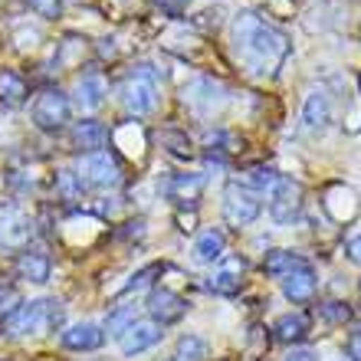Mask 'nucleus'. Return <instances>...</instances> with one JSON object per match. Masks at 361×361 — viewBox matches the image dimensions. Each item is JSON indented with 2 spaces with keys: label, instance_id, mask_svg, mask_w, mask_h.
Listing matches in <instances>:
<instances>
[{
  "label": "nucleus",
  "instance_id": "obj_1",
  "mask_svg": "<svg viewBox=\"0 0 361 361\" xmlns=\"http://www.w3.org/2000/svg\"><path fill=\"white\" fill-rule=\"evenodd\" d=\"M230 39H233V53H237L240 66L257 79H273L293 53V43L283 30L267 23L253 10H243L233 17Z\"/></svg>",
  "mask_w": 361,
  "mask_h": 361
},
{
  "label": "nucleus",
  "instance_id": "obj_13",
  "mask_svg": "<svg viewBox=\"0 0 361 361\" xmlns=\"http://www.w3.org/2000/svg\"><path fill=\"white\" fill-rule=\"evenodd\" d=\"M204 188H207V178L197 171H184V174H171V178L164 180V197L174 200L178 207H194L200 200V194H204Z\"/></svg>",
  "mask_w": 361,
  "mask_h": 361
},
{
  "label": "nucleus",
  "instance_id": "obj_29",
  "mask_svg": "<svg viewBox=\"0 0 361 361\" xmlns=\"http://www.w3.org/2000/svg\"><path fill=\"white\" fill-rule=\"evenodd\" d=\"M27 7L43 20H59L63 17V0H27Z\"/></svg>",
  "mask_w": 361,
  "mask_h": 361
},
{
  "label": "nucleus",
  "instance_id": "obj_9",
  "mask_svg": "<svg viewBox=\"0 0 361 361\" xmlns=\"http://www.w3.org/2000/svg\"><path fill=\"white\" fill-rule=\"evenodd\" d=\"M299 214H302V188L293 178H279L269 197V217L279 227H289L293 220H299Z\"/></svg>",
  "mask_w": 361,
  "mask_h": 361
},
{
  "label": "nucleus",
  "instance_id": "obj_35",
  "mask_svg": "<svg viewBox=\"0 0 361 361\" xmlns=\"http://www.w3.org/2000/svg\"><path fill=\"white\" fill-rule=\"evenodd\" d=\"M322 315L329 319V322H348V319H352V309H348L345 302H325Z\"/></svg>",
  "mask_w": 361,
  "mask_h": 361
},
{
  "label": "nucleus",
  "instance_id": "obj_38",
  "mask_svg": "<svg viewBox=\"0 0 361 361\" xmlns=\"http://www.w3.org/2000/svg\"><path fill=\"white\" fill-rule=\"evenodd\" d=\"M345 257H348L352 263H358V267H361V233H358V237H352L348 243H345Z\"/></svg>",
  "mask_w": 361,
  "mask_h": 361
},
{
  "label": "nucleus",
  "instance_id": "obj_33",
  "mask_svg": "<svg viewBox=\"0 0 361 361\" xmlns=\"http://www.w3.org/2000/svg\"><path fill=\"white\" fill-rule=\"evenodd\" d=\"M158 273H161V267H158V263L138 269V273L132 276V283L125 286V293H138V289H145V286H152V276H158Z\"/></svg>",
  "mask_w": 361,
  "mask_h": 361
},
{
  "label": "nucleus",
  "instance_id": "obj_31",
  "mask_svg": "<svg viewBox=\"0 0 361 361\" xmlns=\"http://www.w3.org/2000/svg\"><path fill=\"white\" fill-rule=\"evenodd\" d=\"M161 145H168V152L178 154V158H190V138L180 132H164Z\"/></svg>",
  "mask_w": 361,
  "mask_h": 361
},
{
  "label": "nucleus",
  "instance_id": "obj_12",
  "mask_svg": "<svg viewBox=\"0 0 361 361\" xmlns=\"http://www.w3.org/2000/svg\"><path fill=\"white\" fill-rule=\"evenodd\" d=\"M188 299L180 293H174V289H168V286H158L152 295H148V312H152V319L158 325H171V322H180L184 315H188Z\"/></svg>",
  "mask_w": 361,
  "mask_h": 361
},
{
  "label": "nucleus",
  "instance_id": "obj_26",
  "mask_svg": "<svg viewBox=\"0 0 361 361\" xmlns=\"http://www.w3.org/2000/svg\"><path fill=\"white\" fill-rule=\"evenodd\" d=\"M135 322H138V319H135V305H115L112 312H109V322H105V329H109L115 338H122V335L128 332Z\"/></svg>",
  "mask_w": 361,
  "mask_h": 361
},
{
  "label": "nucleus",
  "instance_id": "obj_6",
  "mask_svg": "<svg viewBox=\"0 0 361 361\" xmlns=\"http://www.w3.org/2000/svg\"><path fill=\"white\" fill-rule=\"evenodd\" d=\"M33 125L39 132H59L69 125V115H73V105H69V95L63 89H43V92L33 99Z\"/></svg>",
  "mask_w": 361,
  "mask_h": 361
},
{
  "label": "nucleus",
  "instance_id": "obj_24",
  "mask_svg": "<svg viewBox=\"0 0 361 361\" xmlns=\"http://www.w3.org/2000/svg\"><path fill=\"white\" fill-rule=\"evenodd\" d=\"M302 263L305 259L299 257V253H293V250H273V253H267V259H263V273L283 279V276H289L295 267H302Z\"/></svg>",
  "mask_w": 361,
  "mask_h": 361
},
{
  "label": "nucleus",
  "instance_id": "obj_18",
  "mask_svg": "<svg viewBox=\"0 0 361 361\" xmlns=\"http://www.w3.org/2000/svg\"><path fill=\"white\" fill-rule=\"evenodd\" d=\"M49 273H53V259L47 257V253H39V250H20L17 257V276L23 279V283H49Z\"/></svg>",
  "mask_w": 361,
  "mask_h": 361
},
{
  "label": "nucleus",
  "instance_id": "obj_4",
  "mask_svg": "<svg viewBox=\"0 0 361 361\" xmlns=\"http://www.w3.org/2000/svg\"><path fill=\"white\" fill-rule=\"evenodd\" d=\"M158 73L152 66H135V73L118 86V102L128 115H152L158 109Z\"/></svg>",
  "mask_w": 361,
  "mask_h": 361
},
{
  "label": "nucleus",
  "instance_id": "obj_34",
  "mask_svg": "<svg viewBox=\"0 0 361 361\" xmlns=\"http://www.w3.org/2000/svg\"><path fill=\"white\" fill-rule=\"evenodd\" d=\"M154 4H158V10H161L164 17H184V13H188L190 10V4H194V0H154Z\"/></svg>",
  "mask_w": 361,
  "mask_h": 361
},
{
  "label": "nucleus",
  "instance_id": "obj_5",
  "mask_svg": "<svg viewBox=\"0 0 361 361\" xmlns=\"http://www.w3.org/2000/svg\"><path fill=\"white\" fill-rule=\"evenodd\" d=\"M180 99H184V105H188V112L194 115V118L210 122V118H217L230 105V89L214 82V79H194V82L184 86Z\"/></svg>",
  "mask_w": 361,
  "mask_h": 361
},
{
  "label": "nucleus",
  "instance_id": "obj_27",
  "mask_svg": "<svg viewBox=\"0 0 361 361\" xmlns=\"http://www.w3.org/2000/svg\"><path fill=\"white\" fill-rule=\"evenodd\" d=\"M276 180H279V174L273 171V168H250L247 171V178L240 180L243 188H250V190H273L276 188Z\"/></svg>",
  "mask_w": 361,
  "mask_h": 361
},
{
  "label": "nucleus",
  "instance_id": "obj_10",
  "mask_svg": "<svg viewBox=\"0 0 361 361\" xmlns=\"http://www.w3.org/2000/svg\"><path fill=\"white\" fill-rule=\"evenodd\" d=\"M322 210L335 220V224H352L361 210L358 190H355L352 184H345V180H335V184H329L322 194Z\"/></svg>",
  "mask_w": 361,
  "mask_h": 361
},
{
  "label": "nucleus",
  "instance_id": "obj_41",
  "mask_svg": "<svg viewBox=\"0 0 361 361\" xmlns=\"http://www.w3.org/2000/svg\"><path fill=\"white\" fill-rule=\"evenodd\" d=\"M358 293H361V283H358Z\"/></svg>",
  "mask_w": 361,
  "mask_h": 361
},
{
  "label": "nucleus",
  "instance_id": "obj_23",
  "mask_svg": "<svg viewBox=\"0 0 361 361\" xmlns=\"http://www.w3.org/2000/svg\"><path fill=\"white\" fill-rule=\"evenodd\" d=\"M27 79L20 76V73H13V69H4L0 73V102L10 105V109H17V105L27 102Z\"/></svg>",
  "mask_w": 361,
  "mask_h": 361
},
{
  "label": "nucleus",
  "instance_id": "obj_2",
  "mask_svg": "<svg viewBox=\"0 0 361 361\" xmlns=\"http://www.w3.org/2000/svg\"><path fill=\"white\" fill-rule=\"evenodd\" d=\"M4 325L10 335H49L63 325V302L59 299L20 302V309Z\"/></svg>",
  "mask_w": 361,
  "mask_h": 361
},
{
  "label": "nucleus",
  "instance_id": "obj_32",
  "mask_svg": "<svg viewBox=\"0 0 361 361\" xmlns=\"http://www.w3.org/2000/svg\"><path fill=\"white\" fill-rule=\"evenodd\" d=\"M20 309V295H17V289L13 286H0V319L7 322L10 315Z\"/></svg>",
  "mask_w": 361,
  "mask_h": 361
},
{
  "label": "nucleus",
  "instance_id": "obj_37",
  "mask_svg": "<svg viewBox=\"0 0 361 361\" xmlns=\"http://www.w3.org/2000/svg\"><path fill=\"white\" fill-rule=\"evenodd\" d=\"M345 352H348V358H352V361H361V329L348 335V345H345Z\"/></svg>",
  "mask_w": 361,
  "mask_h": 361
},
{
  "label": "nucleus",
  "instance_id": "obj_39",
  "mask_svg": "<svg viewBox=\"0 0 361 361\" xmlns=\"http://www.w3.org/2000/svg\"><path fill=\"white\" fill-rule=\"evenodd\" d=\"M283 361H319V355H315L312 348H293Z\"/></svg>",
  "mask_w": 361,
  "mask_h": 361
},
{
  "label": "nucleus",
  "instance_id": "obj_11",
  "mask_svg": "<svg viewBox=\"0 0 361 361\" xmlns=\"http://www.w3.org/2000/svg\"><path fill=\"white\" fill-rule=\"evenodd\" d=\"M243 273H247V263L240 257H220L217 269L207 276V289L217 295H237L243 289Z\"/></svg>",
  "mask_w": 361,
  "mask_h": 361
},
{
  "label": "nucleus",
  "instance_id": "obj_16",
  "mask_svg": "<svg viewBox=\"0 0 361 361\" xmlns=\"http://www.w3.org/2000/svg\"><path fill=\"white\" fill-rule=\"evenodd\" d=\"M161 325L158 322H135L128 332L118 338V345H122V352L132 358V355H142L148 352V348H154V345L161 342Z\"/></svg>",
  "mask_w": 361,
  "mask_h": 361
},
{
  "label": "nucleus",
  "instance_id": "obj_8",
  "mask_svg": "<svg viewBox=\"0 0 361 361\" xmlns=\"http://www.w3.org/2000/svg\"><path fill=\"white\" fill-rule=\"evenodd\" d=\"M33 217L17 204L0 207V250H27L33 240Z\"/></svg>",
  "mask_w": 361,
  "mask_h": 361
},
{
  "label": "nucleus",
  "instance_id": "obj_14",
  "mask_svg": "<svg viewBox=\"0 0 361 361\" xmlns=\"http://www.w3.org/2000/svg\"><path fill=\"white\" fill-rule=\"evenodd\" d=\"M315 289H319V276H315V269L309 267V263H302V267H295L289 276H283V293H286V299L295 305L312 302Z\"/></svg>",
  "mask_w": 361,
  "mask_h": 361
},
{
  "label": "nucleus",
  "instance_id": "obj_19",
  "mask_svg": "<svg viewBox=\"0 0 361 361\" xmlns=\"http://www.w3.org/2000/svg\"><path fill=\"white\" fill-rule=\"evenodd\" d=\"M105 95H109V86H105L102 73H86V76L76 82V105L82 112H95L102 109Z\"/></svg>",
  "mask_w": 361,
  "mask_h": 361
},
{
  "label": "nucleus",
  "instance_id": "obj_7",
  "mask_svg": "<svg viewBox=\"0 0 361 361\" xmlns=\"http://www.w3.org/2000/svg\"><path fill=\"white\" fill-rule=\"evenodd\" d=\"M259 214H263V200H259L257 190L243 188L240 180L227 184V190H224V217H227L230 227H250Z\"/></svg>",
  "mask_w": 361,
  "mask_h": 361
},
{
  "label": "nucleus",
  "instance_id": "obj_21",
  "mask_svg": "<svg viewBox=\"0 0 361 361\" xmlns=\"http://www.w3.org/2000/svg\"><path fill=\"white\" fill-rule=\"evenodd\" d=\"M105 138H109V132H105V125H99L95 118H82V122H76V128H73V145L82 148V154L102 152Z\"/></svg>",
  "mask_w": 361,
  "mask_h": 361
},
{
  "label": "nucleus",
  "instance_id": "obj_25",
  "mask_svg": "<svg viewBox=\"0 0 361 361\" xmlns=\"http://www.w3.org/2000/svg\"><path fill=\"white\" fill-rule=\"evenodd\" d=\"M210 345L200 335H180L178 342V361H207Z\"/></svg>",
  "mask_w": 361,
  "mask_h": 361
},
{
  "label": "nucleus",
  "instance_id": "obj_22",
  "mask_svg": "<svg viewBox=\"0 0 361 361\" xmlns=\"http://www.w3.org/2000/svg\"><path fill=\"white\" fill-rule=\"evenodd\" d=\"M220 257H227V237L220 230H204L194 243V259L207 267V263H217Z\"/></svg>",
  "mask_w": 361,
  "mask_h": 361
},
{
  "label": "nucleus",
  "instance_id": "obj_17",
  "mask_svg": "<svg viewBox=\"0 0 361 361\" xmlns=\"http://www.w3.org/2000/svg\"><path fill=\"white\" fill-rule=\"evenodd\" d=\"M105 342V332L95 322H76L63 332V348L69 352H99Z\"/></svg>",
  "mask_w": 361,
  "mask_h": 361
},
{
  "label": "nucleus",
  "instance_id": "obj_3",
  "mask_svg": "<svg viewBox=\"0 0 361 361\" xmlns=\"http://www.w3.org/2000/svg\"><path fill=\"white\" fill-rule=\"evenodd\" d=\"M73 171H76L82 190H115L125 180L122 161H118V154L109 152V148H102V152L79 154Z\"/></svg>",
  "mask_w": 361,
  "mask_h": 361
},
{
  "label": "nucleus",
  "instance_id": "obj_40",
  "mask_svg": "<svg viewBox=\"0 0 361 361\" xmlns=\"http://www.w3.org/2000/svg\"><path fill=\"white\" fill-rule=\"evenodd\" d=\"M178 224H180V230H184V233H190V230H194V214H190V217H184V214H180Z\"/></svg>",
  "mask_w": 361,
  "mask_h": 361
},
{
  "label": "nucleus",
  "instance_id": "obj_28",
  "mask_svg": "<svg viewBox=\"0 0 361 361\" xmlns=\"http://www.w3.org/2000/svg\"><path fill=\"white\" fill-rule=\"evenodd\" d=\"M267 348H269V335H267V329H250V335H247V352H243V358L247 361H259L263 355H267Z\"/></svg>",
  "mask_w": 361,
  "mask_h": 361
},
{
  "label": "nucleus",
  "instance_id": "obj_20",
  "mask_svg": "<svg viewBox=\"0 0 361 361\" xmlns=\"http://www.w3.org/2000/svg\"><path fill=\"white\" fill-rule=\"evenodd\" d=\"M309 329H312V319H309L305 312H286V315H279V319H276V325H273L276 338H279V342H286V345L302 342L305 335H309Z\"/></svg>",
  "mask_w": 361,
  "mask_h": 361
},
{
  "label": "nucleus",
  "instance_id": "obj_36",
  "mask_svg": "<svg viewBox=\"0 0 361 361\" xmlns=\"http://www.w3.org/2000/svg\"><path fill=\"white\" fill-rule=\"evenodd\" d=\"M220 17H224V7H210V10H204V13H200L197 27H214V30H217L220 27Z\"/></svg>",
  "mask_w": 361,
  "mask_h": 361
},
{
  "label": "nucleus",
  "instance_id": "obj_30",
  "mask_svg": "<svg viewBox=\"0 0 361 361\" xmlns=\"http://www.w3.org/2000/svg\"><path fill=\"white\" fill-rule=\"evenodd\" d=\"M56 188H59V194H63L66 200H76L79 194H82V184H79L76 171H59L56 174Z\"/></svg>",
  "mask_w": 361,
  "mask_h": 361
},
{
  "label": "nucleus",
  "instance_id": "obj_15",
  "mask_svg": "<svg viewBox=\"0 0 361 361\" xmlns=\"http://www.w3.org/2000/svg\"><path fill=\"white\" fill-rule=\"evenodd\" d=\"M332 95L325 92V89H312V92L305 95L302 102V122L305 128H312V132H325L329 122H332Z\"/></svg>",
  "mask_w": 361,
  "mask_h": 361
}]
</instances>
